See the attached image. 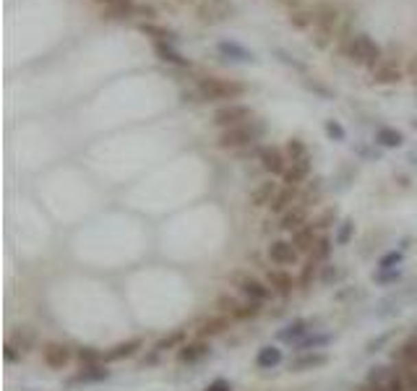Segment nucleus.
<instances>
[{
    "instance_id": "nucleus-5",
    "label": "nucleus",
    "mask_w": 417,
    "mask_h": 391,
    "mask_svg": "<svg viewBox=\"0 0 417 391\" xmlns=\"http://www.w3.org/2000/svg\"><path fill=\"white\" fill-rule=\"evenodd\" d=\"M233 285L237 287V292L248 300H256V303H266L272 295V287H266L261 279L250 276V274H233Z\"/></svg>"
},
{
    "instance_id": "nucleus-30",
    "label": "nucleus",
    "mask_w": 417,
    "mask_h": 391,
    "mask_svg": "<svg viewBox=\"0 0 417 391\" xmlns=\"http://www.w3.org/2000/svg\"><path fill=\"white\" fill-rule=\"evenodd\" d=\"M287 159L289 162H302V159H311V152L300 139H289L287 141Z\"/></svg>"
},
{
    "instance_id": "nucleus-7",
    "label": "nucleus",
    "mask_w": 417,
    "mask_h": 391,
    "mask_svg": "<svg viewBox=\"0 0 417 391\" xmlns=\"http://www.w3.org/2000/svg\"><path fill=\"white\" fill-rule=\"evenodd\" d=\"M350 55L355 58V60H360V63H370V65L381 63V47H378L376 42L368 37V34H357V37H352Z\"/></svg>"
},
{
    "instance_id": "nucleus-12",
    "label": "nucleus",
    "mask_w": 417,
    "mask_h": 391,
    "mask_svg": "<svg viewBox=\"0 0 417 391\" xmlns=\"http://www.w3.org/2000/svg\"><path fill=\"white\" fill-rule=\"evenodd\" d=\"M305 224H308V206L302 201H298L295 206L287 209L285 214L279 217V227L287 230V233H298L300 227H305Z\"/></svg>"
},
{
    "instance_id": "nucleus-43",
    "label": "nucleus",
    "mask_w": 417,
    "mask_h": 391,
    "mask_svg": "<svg viewBox=\"0 0 417 391\" xmlns=\"http://www.w3.org/2000/svg\"><path fill=\"white\" fill-rule=\"evenodd\" d=\"M3 357H5L8 363H13V360H21V355L13 350V347H8V344H5V350H3Z\"/></svg>"
},
{
    "instance_id": "nucleus-41",
    "label": "nucleus",
    "mask_w": 417,
    "mask_h": 391,
    "mask_svg": "<svg viewBox=\"0 0 417 391\" xmlns=\"http://www.w3.org/2000/svg\"><path fill=\"white\" fill-rule=\"evenodd\" d=\"M204 391H233V386H230L224 378H217V381H214V383H208Z\"/></svg>"
},
{
    "instance_id": "nucleus-42",
    "label": "nucleus",
    "mask_w": 417,
    "mask_h": 391,
    "mask_svg": "<svg viewBox=\"0 0 417 391\" xmlns=\"http://www.w3.org/2000/svg\"><path fill=\"white\" fill-rule=\"evenodd\" d=\"M399 259H402L399 253H389L386 259L381 261V269H391V263H399Z\"/></svg>"
},
{
    "instance_id": "nucleus-46",
    "label": "nucleus",
    "mask_w": 417,
    "mask_h": 391,
    "mask_svg": "<svg viewBox=\"0 0 417 391\" xmlns=\"http://www.w3.org/2000/svg\"><path fill=\"white\" fill-rule=\"evenodd\" d=\"M409 159H412V162H415V165H417V154H412V156H409Z\"/></svg>"
},
{
    "instance_id": "nucleus-6",
    "label": "nucleus",
    "mask_w": 417,
    "mask_h": 391,
    "mask_svg": "<svg viewBox=\"0 0 417 391\" xmlns=\"http://www.w3.org/2000/svg\"><path fill=\"white\" fill-rule=\"evenodd\" d=\"M219 311L224 313V316H230V318H253V316H259L261 311V303H256V300H237L233 298V295H222L219 298Z\"/></svg>"
},
{
    "instance_id": "nucleus-10",
    "label": "nucleus",
    "mask_w": 417,
    "mask_h": 391,
    "mask_svg": "<svg viewBox=\"0 0 417 391\" xmlns=\"http://www.w3.org/2000/svg\"><path fill=\"white\" fill-rule=\"evenodd\" d=\"M298 256H300L298 248L292 246V243H287V240H274L272 246H269V259L276 266H295Z\"/></svg>"
},
{
    "instance_id": "nucleus-31",
    "label": "nucleus",
    "mask_w": 417,
    "mask_h": 391,
    "mask_svg": "<svg viewBox=\"0 0 417 391\" xmlns=\"http://www.w3.org/2000/svg\"><path fill=\"white\" fill-rule=\"evenodd\" d=\"M182 339H185V331L178 329V331H172L169 337L159 339L154 344V352H167V350H172V347H182Z\"/></svg>"
},
{
    "instance_id": "nucleus-39",
    "label": "nucleus",
    "mask_w": 417,
    "mask_h": 391,
    "mask_svg": "<svg viewBox=\"0 0 417 391\" xmlns=\"http://www.w3.org/2000/svg\"><path fill=\"white\" fill-rule=\"evenodd\" d=\"M326 342H329V337H313V339H305V342H300L298 347H300V352H305V350H315V347H324Z\"/></svg>"
},
{
    "instance_id": "nucleus-1",
    "label": "nucleus",
    "mask_w": 417,
    "mask_h": 391,
    "mask_svg": "<svg viewBox=\"0 0 417 391\" xmlns=\"http://www.w3.org/2000/svg\"><path fill=\"white\" fill-rule=\"evenodd\" d=\"M266 126L263 120H248L243 126H235V128H224L219 133V146L222 149H240V146H250L263 139Z\"/></svg>"
},
{
    "instance_id": "nucleus-48",
    "label": "nucleus",
    "mask_w": 417,
    "mask_h": 391,
    "mask_svg": "<svg viewBox=\"0 0 417 391\" xmlns=\"http://www.w3.org/2000/svg\"><path fill=\"white\" fill-rule=\"evenodd\" d=\"M285 3H298V0H285Z\"/></svg>"
},
{
    "instance_id": "nucleus-13",
    "label": "nucleus",
    "mask_w": 417,
    "mask_h": 391,
    "mask_svg": "<svg viewBox=\"0 0 417 391\" xmlns=\"http://www.w3.org/2000/svg\"><path fill=\"white\" fill-rule=\"evenodd\" d=\"M318 240H321L318 224H305V227H300L298 233H292V240H289V243L298 248V253H311Z\"/></svg>"
},
{
    "instance_id": "nucleus-18",
    "label": "nucleus",
    "mask_w": 417,
    "mask_h": 391,
    "mask_svg": "<svg viewBox=\"0 0 417 391\" xmlns=\"http://www.w3.org/2000/svg\"><path fill=\"white\" fill-rule=\"evenodd\" d=\"M308 175H311V159H302V162H289L282 178H285V182L289 188H298Z\"/></svg>"
},
{
    "instance_id": "nucleus-40",
    "label": "nucleus",
    "mask_w": 417,
    "mask_h": 391,
    "mask_svg": "<svg viewBox=\"0 0 417 391\" xmlns=\"http://www.w3.org/2000/svg\"><path fill=\"white\" fill-rule=\"evenodd\" d=\"M337 279H339V269H334V266H326L324 274H321V282L331 285V282H337Z\"/></svg>"
},
{
    "instance_id": "nucleus-19",
    "label": "nucleus",
    "mask_w": 417,
    "mask_h": 391,
    "mask_svg": "<svg viewBox=\"0 0 417 391\" xmlns=\"http://www.w3.org/2000/svg\"><path fill=\"white\" fill-rule=\"evenodd\" d=\"M373 81L376 84H396V81H402V71L396 63L381 60L378 65H373Z\"/></svg>"
},
{
    "instance_id": "nucleus-33",
    "label": "nucleus",
    "mask_w": 417,
    "mask_h": 391,
    "mask_svg": "<svg viewBox=\"0 0 417 391\" xmlns=\"http://www.w3.org/2000/svg\"><path fill=\"white\" fill-rule=\"evenodd\" d=\"M352 235H355V224H352V220H344L342 224H339L334 243H337V246H350Z\"/></svg>"
},
{
    "instance_id": "nucleus-45",
    "label": "nucleus",
    "mask_w": 417,
    "mask_h": 391,
    "mask_svg": "<svg viewBox=\"0 0 417 391\" xmlns=\"http://www.w3.org/2000/svg\"><path fill=\"white\" fill-rule=\"evenodd\" d=\"M409 71H412V73H417V55H415V60L409 63Z\"/></svg>"
},
{
    "instance_id": "nucleus-44",
    "label": "nucleus",
    "mask_w": 417,
    "mask_h": 391,
    "mask_svg": "<svg viewBox=\"0 0 417 391\" xmlns=\"http://www.w3.org/2000/svg\"><path fill=\"white\" fill-rule=\"evenodd\" d=\"M357 391H386V389H381V386H373V383H368V381H365V383Z\"/></svg>"
},
{
    "instance_id": "nucleus-24",
    "label": "nucleus",
    "mask_w": 417,
    "mask_h": 391,
    "mask_svg": "<svg viewBox=\"0 0 417 391\" xmlns=\"http://www.w3.org/2000/svg\"><path fill=\"white\" fill-rule=\"evenodd\" d=\"M279 363H282V350H279V347H272V344L261 347L259 355H256V365H259V368H266V370L276 368Z\"/></svg>"
},
{
    "instance_id": "nucleus-26",
    "label": "nucleus",
    "mask_w": 417,
    "mask_h": 391,
    "mask_svg": "<svg viewBox=\"0 0 417 391\" xmlns=\"http://www.w3.org/2000/svg\"><path fill=\"white\" fill-rule=\"evenodd\" d=\"M97 3H102L112 16H130L133 11H139V5L133 0H97Z\"/></svg>"
},
{
    "instance_id": "nucleus-17",
    "label": "nucleus",
    "mask_w": 417,
    "mask_h": 391,
    "mask_svg": "<svg viewBox=\"0 0 417 391\" xmlns=\"http://www.w3.org/2000/svg\"><path fill=\"white\" fill-rule=\"evenodd\" d=\"M208 342L206 339H195V342H188V344H182L180 352H178V360L180 363H198V360H204L208 355Z\"/></svg>"
},
{
    "instance_id": "nucleus-25",
    "label": "nucleus",
    "mask_w": 417,
    "mask_h": 391,
    "mask_svg": "<svg viewBox=\"0 0 417 391\" xmlns=\"http://www.w3.org/2000/svg\"><path fill=\"white\" fill-rule=\"evenodd\" d=\"M311 321H305V318H298V321H292L289 326H285L282 331H279V339H285V342H295V339L305 337L311 329Z\"/></svg>"
},
{
    "instance_id": "nucleus-37",
    "label": "nucleus",
    "mask_w": 417,
    "mask_h": 391,
    "mask_svg": "<svg viewBox=\"0 0 417 391\" xmlns=\"http://www.w3.org/2000/svg\"><path fill=\"white\" fill-rule=\"evenodd\" d=\"M404 381H407V386L412 391H417V363H412V365H404Z\"/></svg>"
},
{
    "instance_id": "nucleus-28",
    "label": "nucleus",
    "mask_w": 417,
    "mask_h": 391,
    "mask_svg": "<svg viewBox=\"0 0 417 391\" xmlns=\"http://www.w3.org/2000/svg\"><path fill=\"white\" fill-rule=\"evenodd\" d=\"M376 141L381 143V146L396 149V146H402V143H404V136L399 133V130H394V128H378L376 130Z\"/></svg>"
},
{
    "instance_id": "nucleus-22",
    "label": "nucleus",
    "mask_w": 417,
    "mask_h": 391,
    "mask_svg": "<svg viewBox=\"0 0 417 391\" xmlns=\"http://www.w3.org/2000/svg\"><path fill=\"white\" fill-rule=\"evenodd\" d=\"M104 378H110V370L104 368V365H84L81 368V373L73 376V383H97V381H104Z\"/></svg>"
},
{
    "instance_id": "nucleus-9",
    "label": "nucleus",
    "mask_w": 417,
    "mask_h": 391,
    "mask_svg": "<svg viewBox=\"0 0 417 391\" xmlns=\"http://www.w3.org/2000/svg\"><path fill=\"white\" fill-rule=\"evenodd\" d=\"M259 159H261V167L266 169L269 175H285L287 165H289V159H287L276 146H263L259 152Z\"/></svg>"
},
{
    "instance_id": "nucleus-20",
    "label": "nucleus",
    "mask_w": 417,
    "mask_h": 391,
    "mask_svg": "<svg viewBox=\"0 0 417 391\" xmlns=\"http://www.w3.org/2000/svg\"><path fill=\"white\" fill-rule=\"evenodd\" d=\"M266 279H269V287H272L276 295H282V298H287L289 292H292V276L285 272V269H269V274H266Z\"/></svg>"
},
{
    "instance_id": "nucleus-23",
    "label": "nucleus",
    "mask_w": 417,
    "mask_h": 391,
    "mask_svg": "<svg viewBox=\"0 0 417 391\" xmlns=\"http://www.w3.org/2000/svg\"><path fill=\"white\" fill-rule=\"evenodd\" d=\"M295 204H298V193H295V188H289V185H287V188H279V193H276V198L272 201V206L269 209H272L274 214H279V217H282L287 209H292Z\"/></svg>"
},
{
    "instance_id": "nucleus-32",
    "label": "nucleus",
    "mask_w": 417,
    "mask_h": 391,
    "mask_svg": "<svg viewBox=\"0 0 417 391\" xmlns=\"http://www.w3.org/2000/svg\"><path fill=\"white\" fill-rule=\"evenodd\" d=\"M329 253H331V240H329V237H321V240L315 243V248L308 253V261H313V263H321V261L329 259Z\"/></svg>"
},
{
    "instance_id": "nucleus-11",
    "label": "nucleus",
    "mask_w": 417,
    "mask_h": 391,
    "mask_svg": "<svg viewBox=\"0 0 417 391\" xmlns=\"http://www.w3.org/2000/svg\"><path fill=\"white\" fill-rule=\"evenodd\" d=\"M5 344H8V347H13V350L24 357L26 352L34 350V344H37V331H34L32 326H19L11 337H8V342H5Z\"/></svg>"
},
{
    "instance_id": "nucleus-34",
    "label": "nucleus",
    "mask_w": 417,
    "mask_h": 391,
    "mask_svg": "<svg viewBox=\"0 0 417 391\" xmlns=\"http://www.w3.org/2000/svg\"><path fill=\"white\" fill-rule=\"evenodd\" d=\"M143 34H152L156 42H172V32L165 29V26H154V24H141Z\"/></svg>"
},
{
    "instance_id": "nucleus-8",
    "label": "nucleus",
    "mask_w": 417,
    "mask_h": 391,
    "mask_svg": "<svg viewBox=\"0 0 417 391\" xmlns=\"http://www.w3.org/2000/svg\"><path fill=\"white\" fill-rule=\"evenodd\" d=\"M42 357H45L47 368H52V370H63L65 365L71 363L73 352H71V347L63 344V342H47V344L42 347Z\"/></svg>"
},
{
    "instance_id": "nucleus-4",
    "label": "nucleus",
    "mask_w": 417,
    "mask_h": 391,
    "mask_svg": "<svg viewBox=\"0 0 417 391\" xmlns=\"http://www.w3.org/2000/svg\"><path fill=\"white\" fill-rule=\"evenodd\" d=\"M248 120H253V110H250L248 104L230 102L214 112V123H217L219 128H235V126H243Z\"/></svg>"
},
{
    "instance_id": "nucleus-35",
    "label": "nucleus",
    "mask_w": 417,
    "mask_h": 391,
    "mask_svg": "<svg viewBox=\"0 0 417 391\" xmlns=\"http://www.w3.org/2000/svg\"><path fill=\"white\" fill-rule=\"evenodd\" d=\"M99 360H104V355L99 350H94V347H81L78 350V363L81 365H97Z\"/></svg>"
},
{
    "instance_id": "nucleus-3",
    "label": "nucleus",
    "mask_w": 417,
    "mask_h": 391,
    "mask_svg": "<svg viewBox=\"0 0 417 391\" xmlns=\"http://www.w3.org/2000/svg\"><path fill=\"white\" fill-rule=\"evenodd\" d=\"M368 383H373V386H381V389L386 391H407V381H404V373H396L394 368H386V365H376V368H370V373H368Z\"/></svg>"
},
{
    "instance_id": "nucleus-27",
    "label": "nucleus",
    "mask_w": 417,
    "mask_h": 391,
    "mask_svg": "<svg viewBox=\"0 0 417 391\" xmlns=\"http://www.w3.org/2000/svg\"><path fill=\"white\" fill-rule=\"evenodd\" d=\"M154 50L156 55L165 60V63H172V65H188V60L182 58L180 52H175L169 47V42H154Z\"/></svg>"
},
{
    "instance_id": "nucleus-2",
    "label": "nucleus",
    "mask_w": 417,
    "mask_h": 391,
    "mask_svg": "<svg viewBox=\"0 0 417 391\" xmlns=\"http://www.w3.org/2000/svg\"><path fill=\"white\" fill-rule=\"evenodd\" d=\"M198 94L201 99H237L246 94V86L237 84V81H230V78H217V76H208V78H201L198 81Z\"/></svg>"
},
{
    "instance_id": "nucleus-21",
    "label": "nucleus",
    "mask_w": 417,
    "mask_h": 391,
    "mask_svg": "<svg viewBox=\"0 0 417 391\" xmlns=\"http://www.w3.org/2000/svg\"><path fill=\"white\" fill-rule=\"evenodd\" d=\"M230 329V318L227 316H214V318H206L204 324L198 326V339H206V337H219Z\"/></svg>"
},
{
    "instance_id": "nucleus-36",
    "label": "nucleus",
    "mask_w": 417,
    "mask_h": 391,
    "mask_svg": "<svg viewBox=\"0 0 417 391\" xmlns=\"http://www.w3.org/2000/svg\"><path fill=\"white\" fill-rule=\"evenodd\" d=\"M219 50H222V52H227V55H235L237 60H253V55H250V52H246L243 47L233 45V42H222Z\"/></svg>"
},
{
    "instance_id": "nucleus-16",
    "label": "nucleus",
    "mask_w": 417,
    "mask_h": 391,
    "mask_svg": "<svg viewBox=\"0 0 417 391\" xmlns=\"http://www.w3.org/2000/svg\"><path fill=\"white\" fill-rule=\"evenodd\" d=\"M326 363H329V357H326L324 352H302V355H298V357L289 363V370H292V373H302V370L324 368Z\"/></svg>"
},
{
    "instance_id": "nucleus-29",
    "label": "nucleus",
    "mask_w": 417,
    "mask_h": 391,
    "mask_svg": "<svg viewBox=\"0 0 417 391\" xmlns=\"http://www.w3.org/2000/svg\"><path fill=\"white\" fill-rule=\"evenodd\" d=\"M396 360L402 365H412V363H417V337H412V339H407L404 342L402 347L396 350Z\"/></svg>"
},
{
    "instance_id": "nucleus-38",
    "label": "nucleus",
    "mask_w": 417,
    "mask_h": 391,
    "mask_svg": "<svg viewBox=\"0 0 417 391\" xmlns=\"http://www.w3.org/2000/svg\"><path fill=\"white\" fill-rule=\"evenodd\" d=\"M326 133H329L331 139H337V141H344V136H347L337 120H326Z\"/></svg>"
},
{
    "instance_id": "nucleus-47",
    "label": "nucleus",
    "mask_w": 417,
    "mask_h": 391,
    "mask_svg": "<svg viewBox=\"0 0 417 391\" xmlns=\"http://www.w3.org/2000/svg\"><path fill=\"white\" fill-rule=\"evenodd\" d=\"M412 128H415V130H417V117H415V120H412Z\"/></svg>"
},
{
    "instance_id": "nucleus-14",
    "label": "nucleus",
    "mask_w": 417,
    "mask_h": 391,
    "mask_svg": "<svg viewBox=\"0 0 417 391\" xmlns=\"http://www.w3.org/2000/svg\"><path fill=\"white\" fill-rule=\"evenodd\" d=\"M143 347V339H126V342H117L115 347H110V350L104 352V363H117V360H126L130 355H136V352Z\"/></svg>"
},
{
    "instance_id": "nucleus-15",
    "label": "nucleus",
    "mask_w": 417,
    "mask_h": 391,
    "mask_svg": "<svg viewBox=\"0 0 417 391\" xmlns=\"http://www.w3.org/2000/svg\"><path fill=\"white\" fill-rule=\"evenodd\" d=\"M276 193H279V185L276 182H261L259 188H253L250 191V196H248V204L253 209H261V206H272V201L276 198Z\"/></svg>"
}]
</instances>
